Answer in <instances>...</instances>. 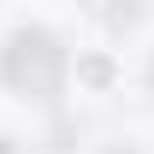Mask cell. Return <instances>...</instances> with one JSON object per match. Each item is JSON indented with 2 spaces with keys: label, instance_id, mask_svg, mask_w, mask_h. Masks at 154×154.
<instances>
[{
  "label": "cell",
  "instance_id": "cell-1",
  "mask_svg": "<svg viewBox=\"0 0 154 154\" xmlns=\"http://www.w3.org/2000/svg\"><path fill=\"white\" fill-rule=\"evenodd\" d=\"M65 77V48L48 30H18L6 48V83L18 95H54Z\"/></svg>",
  "mask_w": 154,
  "mask_h": 154
}]
</instances>
